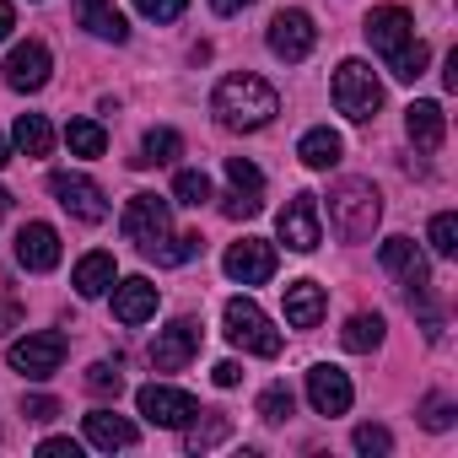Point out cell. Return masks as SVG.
Returning <instances> with one entry per match:
<instances>
[{"label": "cell", "mask_w": 458, "mask_h": 458, "mask_svg": "<svg viewBox=\"0 0 458 458\" xmlns=\"http://www.w3.org/2000/svg\"><path fill=\"white\" fill-rule=\"evenodd\" d=\"M12 28H17V12H12V0H0V38H12Z\"/></svg>", "instance_id": "obj_45"}, {"label": "cell", "mask_w": 458, "mask_h": 458, "mask_svg": "<svg viewBox=\"0 0 458 458\" xmlns=\"http://www.w3.org/2000/svg\"><path fill=\"white\" fill-rule=\"evenodd\" d=\"M12 140H17V151H22V157H49L55 130H49V119H44V114H22V119L12 124Z\"/></svg>", "instance_id": "obj_25"}, {"label": "cell", "mask_w": 458, "mask_h": 458, "mask_svg": "<svg viewBox=\"0 0 458 458\" xmlns=\"http://www.w3.org/2000/svg\"><path fill=\"white\" fill-rule=\"evenodd\" d=\"M249 6H254V0H210L216 17H238V12H249Z\"/></svg>", "instance_id": "obj_44"}, {"label": "cell", "mask_w": 458, "mask_h": 458, "mask_svg": "<svg viewBox=\"0 0 458 458\" xmlns=\"http://www.w3.org/2000/svg\"><path fill=\"white\" fill-rule=\"evenodd\" d=\"M65 146H71V157H103L108 151V135H103L98 119H71L65 124Z\"/></svg>", "instance_id": "obj_27"}, {"label": "cell", "mask_w": 458, "mask_h": 458, "mask_svg": "<svg viewBox=\"0 0 458 458\" xmlns=\"http://www.w3.org/2000/svg\"><path fill=\"white\" fill-rule=\"evenodd\" d=\"M6 162H12V151H6V140H0V167H6Z\"/></svg>", "instance_id": "obj_47"}, {"label": "cell", "mask_w": 458, "mask_h": 458, "mask_svg": "<svg viewBox=\"0 0 458 458\" xmlns=\"http://www.w3.org/2000/svg\"><path fill=\"white\" fill-rule=\"evenodd\" d=\"M426 238H431V249H437L442 259H447V254H458V216H453V210H437Z\"/></svg>", "instance_id": "obj_33"}, {"label": "cell", "mask_w": 458, "mask_h": 458, "mask_svg": "<svg viewBox=\"0 0 458 458\" xmlns=\"http://www.w3.org/2000/svg\"><path fill=\"white\" fill-rule=\"evenodd\" d=\"M17 265L33 270V276H49L60 265V233L49 221H28L22 233H17Z\"/></svg>", "instance_id": "obj_13"}, {"label": "cell", "mask_w": 458, "mask_h": 458, "mask_svg": "<svg viewBox=\"0 0 458 458\" xmlns=\"http://www.w3.org/2000/svg\"><path fill=\"white\" fill-rule=\"evenodd\" d=\"M226 178H233V194H259L265 199V173L249 157H226Z\"/></svg>", "instance_id": "obj_30"}, {"label": "cell", "mask_w": 458, "mask_h": 458, "mask_svg": "<svg viewBox=\"0 0 458 458\" xmlns=\"http://www.w3.org/2000/svg\"><path fill=\"white\" fill-rule=\"evenodd\" d=\"M243 383V367L238 361H216V388H238Z\"/></svg>", "instance_id": "obj_42"}, {"label": "cell", "mask_w": 458, "mask_h": 458, "mask_svg": "<svg viewBox=\"0 0 458 458\" xmlns=\"http://www.w3.org/2000/svg\"><path fill=\"white\" fill-rule=\"evenodd\" d=\"M308 399H313V410H318V415H345V410H351V399H356V388H351V377H345L340 367L318 361V367L308 372Z\"/></svg>", "instance_id": "obj_15"}, {"label": "cell", "mask_w": 458, "mask_h": 458, "mask_svg": "<svg viewBox=\"0 0 458 458\" xmlns=\"http://www.w3.org/2000/svg\"><path fill=\"white\" fill-rule=\"evenodd\" d=\"M404 135H410L420 151H437L442 135H447V114H442V103H410V108H404Z\"/></svg>", "instance_id": "obj_19"}, {"label": "cell", "mask_w": 458, "mask_h": 458, "mask_svg": "<svg viewBox=\"0 0 458 458\" xmlns=\"http://www.w3.org/2000/svg\"><path fill=\"white\" fill-rule=\"evenodd\" d=\"M329 313V297L318 281H292L286 286V324L292 329H318V318Z\"/></svg>", "instance_id": "obj_18"}, {"label": "cell", "mask_w": 458, "mask_h": 458, "mask_svg": "<svg viewBox=\"0 0 458 458\" xmlns=\"http://www.w3.org/2000/svg\"><path fill=\"white\" fill-rule=\"evenodd\" d=\"M49 71H55V60H49V49H44L38 38L17 44L12 60H6V81H12L17 92H44V87H49Z\"/></svg>", "instance_id": "obj_14"}, {"label": "cell", "mask_w": 458, "mask_h": 458, "mask_svg": "<svg viewBox=\"0 0 458 458\" xmlns=\"http://www.w3.org/2000/svg\"><path fill=\"white\" fill-rule=\"evenodd\" d=\"M221 265H226V276L243 281V286H265V281L276 276V243H265V238H243V243L226 249Z\"/></svg>", "instance_id": "obj_12"}, {"label": "cell", "mask_w": 458, "mask_h": 458, "mask_svg": "<svg viewBox=\"0 0 458 458\" xmlns=\"http://www.w3.org/2000/svg\"><path fill=\"white\" fill-rule=\"evenodd\" d=\"M38 453H44V458H81V442H71V437H49V442H38Z\"/></svg>", "instance_id": "obj_41"}, {"label": "cell", "mask_w": 458, "mask_h": 458, "mask_svg": "<svg viewBox=\"0 0 458 458\" xmlns=\"http://www.w3.org/2000/svg\"><path fill=\"white\" fill-rule=\"evenodd\" d=\"M87 388H92V394H103V399H119V394H124L119 361H92V367H87Z\"/></svg>", "instance_id": "obj_32"}, {"label": "cell", "mask_w": 458, "mask_h": 458, "mask_svg": "<svg viewBox=\"0 0 458 458\" xmlns=\"http://www.w3.org/2000/svg\"><path fill=\"white\" fill-rule=\"evenodd\" d=\"M114 318L119 324H146V318H157V286L146 281V276H130V281H119L114 286Z\"/></svg>", "instance_id": "obj_17"}, {"label": "cell", "mask_w": 458, "mask_h": 458, "mask_svg": "<svg viewBox=\"0 0 458 458\" xmlns=\"http://www.w3.org/2000/svg\"><path fill=\"white\" fill-rule=\"evenodd\" d=\"M420 426H431V431H447V426H453V399H437V394H431V399L420 404Z\"/></svg>", "instance_id": "obj_37"}, {"label": "cell", "mask_w": 458, "mask_h": 458, "mask_svg": "<svg viewBox=\"0 0 458 458\" xmlns=\"http://www.w3.org/2000/svg\"><path fill=\"white\" fill-rule=\"evenodd\" d=\"M114 276H119V270H114V254H103V249H98V254H87V259L76 265L71 286H76L81 297H103V292L114 286Z\"/></svg>", "instance_id": "obj_24"}, {"label": "cell", "mask_w": 458, "mask_h": 458, "mask_svg": "<svg viewBox=\"0 0 458 458\" xmlns=\"http://www.w3.org/2000/svg\"><path fill=\"white\" fill-rule=\"evenodd\" d=\"M313 44H318V28H313V17H308V12H281V17L270 22V55H281L286 65L308 60V55H313Z\"/></svg>", "instance_id": "obj_11"}, {"label": "cell", "mask_w": 458, "mask_h": 458, "mask_svg": "<svg viewBox=\"0 0 458 458\" xmlns=\"http://www.w3.org/2000/svg\"><path fill=\"white\" fill-rule=\"evenodd\" d=\"M297 157H302L313 173H324V167H335V162L345 157V140H340L329 124H318V130H308V135L297 140Z\"/></svg>", "instance_id": "obj_21"}, {"label": "cell", "mask_w": 458, "mask_h": 458, "mask_svg": "<svg viewBox=\"0 0 458 458\" xmlns=\"http://www.w3.org/2000/svg\"><path fill=\"white\" fill-rule=\"evenodd\" d=\"M410 38H415V17H410L404 6H377V12L367 17V44H372L383 60H388L394 49H404Z\"/></svg>", "instance_id": "obj_16"}, {"label": "cell", "mask_w": 458, "mask_h": 458, "mask_svg": "<svg viewBox=\"0 0 458 458\" xmlns=\"http://www.w3.org/2000/svg\"><path fill=\"white\" fill-rule=\"evenodd\" d=\"M12 367H17L22 377H55V372L65 367V335H55V329L22 335V340L12 345Z\"/></svg>", "instance_id": "obj_8"}, {"label": "cell", "mask_w": 458, "mask_h": 458, "mask_svg": "<svg viewBox=\"0 0 458 458\" xmlns=\"http://www.w3.org/2000/svg\"><path fill=\"white\" fill-rule=\"evenodd\" d=\"M135 404H140V415H146L151 426H189V420L199 415L194 394H183V388H167V383H146V388L135 394Z\"/></svg>", "instance_id": "obj_10"}, {"label": "cell", "mask_w": 458, "mask_h": 458, "mask_svg": "<svg viewBox=\"0 0 458 458\" xmlns=\"http://www.w3.org/2000/svg\"><path fill=\"white\" fill-rule=\"evenodd\" d=\"M183 6H189V0H135V12L151 17V22H178Z\"/></svg>", "instance_id": "obj_36"}, {"label": "cell", "mask_w": 458, "mask_h": 458, "mask_svg": "<svg viewBox=\"0 0 458 458\" xmlns=\"http://www.w3.org/2000/svg\"><path fill=\"white\" fill-rule=\"evenodd\" d=\"M183 151V140H178V130H146V140H140V167H162V162H173Z\"/></svg>", "instance_id": "obj_29"}, {"label": "cell", "mask_w": 458, "mask_h": 458, "mask_svg": "<svg viewBox=\"0 0 458 458\" xmlns=\"http://www.w3.org/2000/svg\"><path fill=\"white\" fill-rule=\"evenodd\" d=\"M383 216V194L372 189V178H340L329 189V221H335V233L345 243H361L372 238V226Z\"/></svg>", "instance_id": "obj_2"}, {"label": "cell", "mask_w": 458, "mask_h": 458, "mask_svg": "<svg viewBox=\"0 0 458 458\" xmlns=\"http://www.w3.org/2000/svg\"><path fill=\"white\" fill-rule=\"evenodd\" d=\"M226 437H233V420L216 415V410H199V415L183 426V447H189V453H210V447H221Z\"/></svg>", "instance_id": "obj_22"}, {"label": "cell", "mask_w": 458, "mask_h": 458, "mask_svg": "<svg viewBox=\"0 0 458 458\" xmlns=\"http://www.w3.org/2000/svg\"><path fill=\"white\" fill-rule=\"evenodd\" d=\"M356 447H361V453H388L394 437H388L383 426H356Z\"/></svg>", "instance_id": "obj_40"}, {"label": "cell", "mask_w": 458, "mask_h": 458, "mask_svg": "<svg viewBox=\"0 0 458 458\" xmlns=\"http://www.w3.org/2000/svg\"><path fill=\"white\" fill-rule=\"evenodd\" d=\"M167 233H173L167 199H157V194H130V205H124V238H130L140 254H157V249L167 243Z\"/></svg>", "instance_id": "obj_5"}, {"label": "cell", "mask_w": 458, "mask_h": 458, "mask_svg": "<svg viewBox=\"0 0 458 458\" xmlns=\"http://www.w3.org/2000/svg\"><path fill=\"white\" fill-rule=\"evenodd\" d=\"M383 329H388V324H383L377 313H356V318L340 329V345L356 351V356H361V351H377V345H383Z\"/></svg>", "instance_id": "obj_26"}, {"label": "cell", "mask_w": 458, "mask_h": 458, "mask_svg": "<svg viewBox=\"0 0 458 458\" xmlns=\"http://www.w3.org/2000/svg\"><path fill=\"white\" fill-rule=\"evenodd\" d=\"M276 233L292 254H313L324 243V226H318V194H292L281 221H276Z\"/></svg>", "instance_id": "obj_6"}, {"label": "cell", "mask_w": 458, "mask_h": 458, "mask_svg": "<svg viewBox=\"0 0 458 458\" xmlns=\"http://www.w3.org/2000/svg\"><path fill=\"white\" fill-rule=\"evenodd\" d=\"M329 98H335V108H340L345 119L367 124V119H377V108H383V81L372 76L367 60H340V65H335V81H329Z\"/></svg>", "instance_id": "obj_3"}, {"label": "cell", "mask_w": 458, "mask_h": 458, "mask_svg": "<svg viewBox=\"0 0 458 458\" xmlns=\"http://www.w3.org/2000/svg\"><path fill=\"white\" fill-rule=\"evenodd\" d=\"M49 194L60 199V210H71V216L87 221V226H98V221L108 216V194H103L92 178H81V173H55V178H49Z\"/></svg>", "instance_id": "obj_7"}, {"label": "cell", "mask_w": 458, "mask_h": 458, "mask_svg": "<svg viewBox=\"0 0 458 458\" xmlns=\"http://www.w3.org/2000/svg\"><path fill=\"white\" fill-rule=\"evenodd\" d=\"M22 415H28V420H55V415H60V399H49V394H28V399H22Z\"/></svg>", "instance_id": "obj_39"}, {"label": "cell", "mask_w": 458, "mask_h": 458, "mask_svg": "<svg viewBox=\"0 0 458 458\" xmlns=\"http://www.w3.org/2000/svg\"><path fill=\"white\" fill-rule=\"evenodd\" d=\"M259 210H265L259 194H226V199H221V216H233V221H249V216H259Z\"/></svg>", "instance_id": "obj_38"}, {"label": "cell", "mask_w": 458, "mask_h": 458, "mask_svg": "<svg viewBox=\"0 0 458 458\" xmlns=\"http://www.w3.org/2000/svg\"><path fill=\"white\" fill-rule=\"evenodd\" d=\"M292 410H297V399H292V388H286V383H276V388H265V394H259V415H265L270 426H281Z\"/></svg>", "instance_id": "obj_34"}, {"label": "cell", "mask_w": 458, "mask_h": 458, "mask_svg": "<svg viewBox=\"0 0 458 458\" xmlns=\"http://www.w3.org/2000/svg\"><path fill=\"white\" fill-rule=\"evenodd\" d=\"M173 194H178V205H194V210H199V205L210 199V178H205L199 167H183V173L173 178Z\"/></svg>", "instance_id": "obj_31"}, {"label": "cell", "mask_w": 458, "mask_h": 458, "mask_svg": "<svg viewBox=\"0 0 458 458\" xmlns=\"http://www.w3.org/2000/svg\"><path fill=\"white\" fill-rule=\"evenodd\" d=\"M6 210H12V194H6V189H0V221H6Z\"/></svg>", "instance_id": "obj_46"}, {"label": "cell", "mask_w": 458, "mask_h": 458, "mask_svg": "<svg viewBox=\"0 0 458 458\" xmlns=\"http://www.w3.org/2000/svg\"><path fill=\"white\" fill-rule=\"evenodd\" d=\"M426 65H431V49H426L420 38H410L404 49H394V55H388L394 81H420V76H426Z\"/></svg>", "instance_id": "obj_28"}, {"label": "cell", "mask_w": 458, "mask_h": 458, "mask_svg": "<svg viewBox=\"0 0 458 458\" xmlns=\"http://www.w3.org/2000/svg\"><path fill=\"white\" fill-rule=\"evenodd\" d=\"M210 114L226 124V130H265L276 114H281V98L265 76H226L210 98Z\"/></svg>", "instance_id": "obj_1"}, {"label": "cell", "mask_w": 458, "mask_h": 458, "mask_svg": "<svg viewBox=\"0 0 458 458\" xmlns=\"http://www.w3.org/2000/svg\"><path fill=\"white\" fill-rule=\"evenodd\" d=\"M81 28L92 38H108V44H124L130 38V22L108 6V0H81Z\"/></svg>", "instance_id": "obj_23"}, {"label": "cell", "mask_w": 458, "mask_h": 458, "mask_svg": "<svg viewBox=\"0 0 458 458\" xmlns=\"http://www.w3.org/2000/svg\"><path fill=\"white\" fill-rule=\"evenodd\" d=\"M22 324V308L12 302V297H0V335H6V329H17Z\"/></svg>", "instance_id": "obj_43"}, {"label": "cell", "mask_w": 458, "mask_h": 458, "mask_svg": "<svg viewBox=\"0 0 458 458\" xmlns=\"http://www.w3.org/2000/svg\"><path fill=\"white\" fill-rule=\"evenodd\" d=\"M199 356V324L194 318H173L167 329H157L151 340V367L157 372H183Z\"/></svg>", "instance_id": "obj_9"}, {"label": "cell", "mask_w": 458, "mask_h": 458, "mask_svg": "<svg viewBox=\"0 0 458 458\" xmlns=\"http://www.w3.org/2000/svg\"><path fill=\"white\" fill-rule=\"evenodd\" d=\"M221 318H226V340H233L238 351H249V356H281V335H276V324L265 318V308L254 297H233Z\"/></svg>", "instance_id": "obj_4"}, {"label": "cell", "mask_w": 458, "mask_h": 458, "mask_svg": "<svg viewBox=\"0 0 458 458\" xmlns=\"http://www.w3.org/2000/svg\"><path fill=\"white\" fill-rule=\"evenodd\" d=\"M199 249H205V238H199V233H183V238L162 243V249H157V259H162V265H189Z\"/></svg>", "instance_id": "obj_35"}, {"label": "cell", "mask_w": 458, "mask_h": 458, "mask_svg": "<svg viewBox=\"0 0 458 458\" xmlns=\"http://www.w3.org/2000/svg\"><path fill=\"white\" fill-rule=\"evenodd\" d=\"M135 426L124 420V415H114V410H92L87 415V442L92 447H103V453H114V447H135Z\"/></svg>", "instance_id": "obj_20"}]
</instances>
